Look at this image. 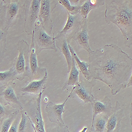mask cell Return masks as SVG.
<instances>
[{
  "label": "cell",
  "instance_id": "6da1fadb",
  "mask_svg": "<svg viewBox=\"0 0 132 132\" xmlns=\"http://www.w3.org/2000/svg\"><path fill=\"white\" fill-rule=\"evenodd\" d=\"M88 70L92 78L102 81L117 95L126 88L132 75V59L115 44L106 45L89 54Z\"/></svg>",
  "mask_w": 132,
  "mask_h": 132
},
{
  "label": "cell",
  "instance_id": "7a4b0ae2",
  "mask_svg": "<svg viewBox=\"0 0 132 132\" xmlns=\"http://www.w3.org/2000/svg\"><path fill=\"white\" fill-rule=\"evenodd\" d=\"M105 19L107 24L113 23L120 30L127 48L132 46V1L106 0Z\"/></svg>",
  "mask_w": 132,
  "mask_h": 132
},
{
  "label": "cell",
  "instance_id": "3957f363",
  "mask_svg": "<svg viewBox=\"0 0 132 132\" xmlns=\"http://www.w3.org/2000/svg\"><path fill=\"white\" fill-rule=\"evenodd\" d=\"M17 50L19 51V55L13 65L17 74V79L22 81L26 77H28L30 79L29 44L23 39L20 40L17 44Z\"/></svg>",
  "mask_w": 132,
  "mask_h": 132
},
{
  "label": "cell",
  "instance_id": "277c9868",
  "mask_svg": "<svg viewBox=\"0 0 132 132\" xmlns=\"http://www.w3.org/2000/svg\"><path fill=\"white\" fill-rule=\"evenodd\" d=\"M31 36L37 55L42 50L46 49L53 50L57 52L54 35L53 34L52 36L49 35L39 22V23L36 22Z\"/></svg>",
  "mask_w": 132,
  "mask_h": 132
},
{
  "label": "cell",
  "instance_id": "5b68a950",
  "mask_svg": "<svg viewBox=\"0 0 132 132\" xmlns=\"http://www.w3.org/2000/svg\"><path fill=\"white\" fill-rule=\"evenodd\" d=\"M41 0L24 1L22 5L25 15L24 28L26 34L32 35L35 24L38 20Z\"/></svg>",
  "mask_w": 132,
  "mask_h": 132
},
{
  "label": "cell",
  "instance_id": "8992f818",
  "mask_svg": "<svg viewBox=\"0 0 132 132\" xmlns=\"http://www.w3.org/2000/svg\"><path fill=\"white\" fill-rule=\"evenodd\" d=\"M58 4L57 0H41L38 20L49 35L51 34L53 28L52 12Z\"/></svg>",
  "mask_w": 132,
  "mask_h": 132
},
{
  "label": "cell",
  "instance_id": "52a82bcc",
  "mask_svg": "<svg viewBox=\"0 0 132 132\" xmlns=\"http://www.w3.org/2000/svg\"><path fill=\"white\" fill-rule=\"evenodd\" d=\"M96 84V80L92 78L90 80H87L80 73L79 75V82L73 87L71 91L73 97L74 95L77 96L85 104H90L94 100V97L92 94V89Z\"/></svg>",
  "mask_w": 132,
  "mask_h": 132
},
{
  "label": "cell",
  "instance_id": "ba28073f",
  "mask_svg": "<svg viewBox=\"0 0 132 132\" xmlns=\"http://www.w3.org/2000/svg\"><path fill=\"white\" fill-rule=\"evenodd\" d=\"M21 1H5L6 5L4 24V30L8 32L10 28L14 26L21 16Z\"/></svg>",
  "mask_w": 132,
  "mask_h": 132
},
{
  "label": "cell",
  "instance_id": "9c48e42d",
  "mask_svg": "<svg viewBox=\"0 0 132 132\" xmlns=\"http://www.w3.org/2000/svg\"><path fill=\"white\" fill-rule=\"evenodd\" d=\"M68 19L63 29L58 32L57 36L64 37L68 43H70L71 40L72 39L77 30L81 24L83 19L79 14L71 15L68 13Z\"/></svg>",
  "mask_w": 132,
  "mask_h": 132
},
{
  "label": "cell",
  "instance_id": "30bf717a",
  "mask_svg": "<svg viewBox=\"0 0 132 132\" xmlns=\"http://www.w3.org/2000/svg\"><path fill=\"white\" fill-rule=\"evenodd\" d=\"M72 93L66 98L64 102L61 104H56L50 102L46 106V112L48 117L51 123L57 124L58 126L63 125L64 123L62 119V114L64 113V106L68 99L71 96Z\"/></svg>",
  "mask_w": 132,
  "mask_h": 132
},
{
  "label": "cell",
  "instance_id": "8fae6325",
  "mask_svg": "<svg viewBox=\"0 0 132 132\" xmlns=\"http://www.w3.org/2000/svg\"><path fill=\"white\" fill-rule=\"evenodd\" d=\"M72 39L77 43L79 48L85 50L89 54L93 52L89 44V37L88 35L87 19L82 20L81 24L72 37Z\"/></svg>",
  "mask_w": 132,
  "mask_h": 132
},
{
  "label": "cell",
  "instance_id": "7c38bea8",
  "mask_svg": "<svg viewBox=\"0 0 132 132\" xmlns=\"http://www.w3.org/2000/svg\"><path fill=\"white\" fill-rule=\"evenodd\" d=\"M124 117V110L120 106L118 101L116 102L113 111L107 120L106 132H119L121 121Z\"/></svg>",
  "mask_w": 132,
  "mask_h": 132
},
{
  "label": "cell",
  "instance_id": "4fadbf2b",
  "mask_svg": "<svg viewBox=\"0 0 132 132\" xmlns=\"http://www.w3.org/2000/svg\"><path fill=\"white\" fill-rule=\"evenodd\" d=\"M15 84L11 82L0 88V97L5 104H9L12 107H16V109H22V105L19 101L15 93Z\"/></svg>",
  "mask_w": 132,
  "mask_h": 132
},
{
  "label": "cell",
  "instance_id": "5bb4252c",
  "mask_svg": "<svg viewBox=\"0 0 132 132\" xmlns=\"http://www.w3.org/2000/svg\"><path fill=\"white\" fill-rule=\"evenodd\" d=\"M91 105L93 113L92 122L97 115L104 114L109 116L113 111L111 101L107 96H105L102 101L95 98Z\"/></svg>",
  "mask_w": 132,
  "mask_h": 132
},
{
  "label": "cell",
  "instance_id": "9a60e30c",
  "mask_svg": "<svg viewBox=\"0 0 132 132\" xmlns=\"http://www.w3.org/2000/svg\"><path fill=\"white\" fill-rule=\"evenodd\" d=\"M29 65L31 74L30 80H32V79H35L40 77L42 75L44 76L47 71L46 68H41L39 67L38 65L37 54L35 47L34 40L32 39L31 40V43L30 47Z\"/></svg>",
  "mask_w": 132,
  "mask_h": 132
},
{
  "label": "cell",
  "instance_id": "2e32d148",
  "mask_svg": "<svg viewBox=\"0 0 132 132\" xmlns=\"http://www.w3.org/2000/svg\"><path fill=\"white\" fill-rule=\"evenodd\" d=\"M54 39L57 48H58L59 49L60 51L63 54L65 58L66 61L67 63L68 72L69 73L72 66V56L68 47V43L67 40L64 37L56 36V37H54Z\"/></svg>",
  "mask_w": 132,
  "mask_h": 132
},
{
  "label": "cell",
  "instance_id": "e0dca14e",
  "mask_svg": "<svg viewBox=\"0 0 132 132\" xmlns=\"http://www.w3.org/2000/svg\"><path fill=\"white\" fill-rule=\"evenodd\" d=\"M47 79V71H46L43 77L38 80H33L30 82L27 86L23 87L21 91L30 94L39 95L41 92H44L45 88V85Z\"/></svg>",
  "mask_w": 132,
  "mask_h": 132
},
{
  "label": "cell",
  "instance_id": "ac0fdd59",
  "mask_svg": "<svg viewBox=\"0 0 132 132\" xmlns=\"http://www.w3.org/2000/svg\"><path fill=\"white\" fill-rule=\"evenodd\" d=\"M105 2L104 0H86L81 5L79 14L83 19H87L88 15L92 10L103 6Z\"/></svg>",
  "mask_w": 132,
  "mask_h": 132
},
{
  "label": "cell",
  "instance_id": "d6986e66",
  "mask_svg": "<svg viewBox=\"0 0 132 132\" xmlns=\"http://www.w3.org/2000/svg\"><path fill=\"white\" fill-rule=\"evenodd\" d=\"M79 71L77 68L76 62L72 57V63L71 69L69 72L68 77L62 87V90H68L70 87H73L78 84L79 82Z\"/></svg>",
  "mask_w": 132,
  "mask_h": 132
},
{
  "label": "cell",
  "instance_id": "ffe728a7",
  "mask_svg": "<svg viewBox=\"0 0 132 132\" xmlns=\"http://www.w3.org/2000/svg\"><path fill=\"white\" fill-rule=\"evenodd\" d=\"M68 47L72 56L75 61V62L77 63V64L78 66L81 73L84 76V77L87 80H90L92 78L91 77L90 72L88 70L89 64L85 61H81L80 60V59L77 56V55L75 51H74L73 48L70 46L69 43H68Z\"/></svg>",
  "mask_w": 132,
  "mask_h": 132
},
{
  "label": "cell",
  "instance_id": "44dd1931",
  "mask_svg": "<svg viewBox=\"0 0 132 132\" xmlns=\"http://www.w3.org/2000/svg\"><path fill=\"white\" fill-rule=\"evenodd\" d=\"M109 117L104 114L97 115L92 123L90 132H106V124Z\"/></svg>",
  "mask_w": 132,
  "mask_h": 132
},
{
  "label": "cell",
  "instance_id": "7402d4cb",
  "mask_svg": "<svg viewBox=\"0 0 132 132\" xmlns=\"http://www.w3.org/2000/svg\"><path fill=\"white\" fill-rule=\"evenodd\" d=\"M43 92L39 95L36 101V113L35 117V128L37 132H46L45 128V123L43 122L41 110V100Z\"/></svg>",
  "mask_w": 132,
  "mask_h": 132
},
{
  "label": "cell",
  "instance_id": "603a6c76",
  "mask_svg": "<svg viewBox=\"0 0 132 132\" xmlns=\"http://www.w3.org/2000/svg\"><path fill=\"white\" fill-rule=\"evenodd\" d=\"M17 79V74L13 66L9 70L0 72V85H6Z\"/></svg>",
  "mask_w": 132,
  "mask_h": 132
},
{
  "label": "cell",
  "instance_id": "cb8c5ba5",
  "mask_svg": "<svg viewBox=\"0 0 132 132\" xmlns=\"http://www.w3.org/2000/svg\"><path fill=\"white\" fill-rule=\"evenodd\" d=\"M21 111V109H16L12 113L4 118L1 123V127H0V132H8L10 128L11 125L13 123V120L15 118V117Z\"/></svg>",
  "mask_w": 132,
  "mask_h": 132
},
{
  "label": "cell",
  "instance_id": "d4e9b609",
  "mask_svg": "<svg viewBox=\"0 0 132 132\" xmlns=\"http://www.w3.org/2000/svg\"><path fill=\"white\" fill-rule=\"evenodd\" d=\"M58 2L65 9L67 12L71 15H76L79 13L81 5L78 3L72 4L69 0H59Z\"/></svg>",
  "mask_w": 132,
  "mask_h": 132
},
{
  "label": "cell",
  "instance_id": "484cf974",
  "mask_svg": "<svg viewBox=\"0 0 132 132\" xmlns=\"http://www.w3.org/2000/svg\"><path fill=\"white\" fill-rule=\"evenodd\" d=\"M8 32L0 26V63H1L4 58L5 53L6 51V37Z\"/></svg>",
  "mask_w": 132,
  "mask_h": 132
},
{
  "label": "cell",
  "instance_id": "4316f807",
  "mask_svg": "<svg viewBox=\"0 0 132 132\" xmlns=\"http://www.w3.org/2000/svg\"><path fill=\"white\" fill-rule=\"evenodd\" d=\"M27 113L23 110H21V120L18 125V132H25L27 126Z\"/></svg>",
  "mask_w": 132,
  "mask_h": 132
},
{
  "label": "cell",
  "instance_id": "83f0119b",
  "mask_svg": "<svg viewBox=\"0 0 132 132\" xmlns=\"http://www.w3.org/2000/svg\"><path fill=\"white\" fill-rule=\"evenodd\" d=\"M6 3L4 1H0V26L4 29L6 13Z\"/></svg>",
  "mask_w": 132,
  "mask_h": 132
},
{
  "label": "cell",
  "instance_id": "f1b7e54d",
  "mask_svg": "<svg viewBox=\"0 0 132 132\" xmlns=\"http://www.w3.org/2000/svg\"><path fill=\"white\" fill-rule=\"evenodd\" d=\"M19 121L18 118H15L13 123L10 126V128L8 132H18V125L19 124Z\"/></svg>",
  "mask_w": 132,
  "mask_h": 132
},
{
  "label": "cell",
  "instance_id": "f546056e",
  "mask_svg": "<svg viewBox=\"0 0 132 132\" xmlns=\"http://www.w3.org/2000/svg\"><path fill=\"white\" fill-rule=\"evenodd\" d=\"M57 132H70L69 130L68 126L64 124L63 125L58 126Z\"/></svg>",
  "mask_w": 132,
  "mask_h": 132
},
{
  "label": "cell",
  "instance_id": "4dcf8cb0",
  "mask_svg": "<svg viewBox=\"0 0 132 132\" xmlns=\"http://www.w3.org/2000/svg\"><path fill=\"white\" fill-rule=\"evenodd\" d=\"M6 109L4 107L0 104V117H3L6 114Z\"/></svg>",
  "mask_w": 132,
  "mask_h": 132
},
{
  "label": "cell",
  "instance_id": "1f68e13d",
  "mask_svg": "<svg viewBox=\"0 0 132 132\" xmlns=\"http://www.w3.org/2000/svg\"><path fill=\"white\" fill-rule=\"evenodd\" d=\"M132 85V75L130 76V77H129L127 82V84H126V88H128V87H131Z\"/></svg>",
  "mask_w": 132,
  "mask_h": 132
},
{
  "label": "cell",
  "instance_id": "d6a6232c",
  "mask_svg": "<svg viewBox=\"0 0 132 132\" xmlns=\"http://www.w3.org/2000/svg\"><path fill=\"white\" fill-rule=\"evenodd\" d=\"M27 116H28V119L29 120V121L30 122V123H31V125H32V128H33V129H34V131H35V132H37V130H36V128H35V124H34V123L32 122V121L31 120V119H30V118L29 117V116H28V114H27Z\"/></svg>",
  "mask_w": 132,
  "mask_h": 132
},
{
  "label": "cell",
  "instance_id": "836d02e7",
  "mask_svg": "<svg viewBox=\"0 0 132 132\" xmlns=\"http://www.w3.org/2000/svg\"><path fill=\"white\" fill-rule=\"evenodd\" d=\"M87 130V127H84L82 130H81L79 132H86Z\"/></svg>",
  "mask_w": 132,
  "mask_h": 132
}]
</instances>
